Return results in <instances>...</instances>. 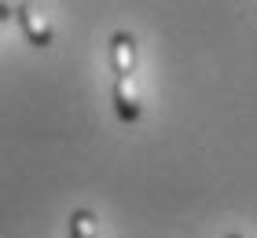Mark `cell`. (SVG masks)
<instances>
[{
  "label": "cell",
  "mask_w": 257,
  "mask_h": 238,
  "mask_svg": "<svg viewBox=\"0 0 257 238\" xmlns=\"http://www.w3.org/2000/svg\"><path fill=\"white\" fill-rule=\"evenodd\" d=\"M110 66H114V114L133 125L144 114L140 85H136V41H133V33L121 30L110 37Z\"/></svg>",
  "instance_id": "6da1fadb"
},
{
  "label": "cell",
  "mask_w": 257,
  "mask_h": 238,
  "mask_svg": "<svg viewBox=\"0 0 257 238\" xmlns=\"http://www.w3.org/2000/svg\"><path fill=\"white\" fill-rule=\"evenodd\" d=\"M70 238H99L96 212H92V209H77L74 220H70Z\"/></svg>",
  "instance_id": "3957f363"
},
{
  "label": "cell",
  "mask_w": 257,
  "mask_h": 238,
  "mask_svg": "<svg viewBox=\"0 0 257 238\" xmlns=\"http://www.w3.org/2000/svg\"><path fill=\"white\" fill-rule=\"evenodd\" d=\"M19 11V26H22V33L30 37V44L33 48H48L52 44V22L41 15V8L37 4H22V8H15Z\"/></svg>",
  "instance_id": "7a4b0ae2"
},
{
  "label": "cell",
  "mask_w": 257,
  "mask_h": 238,
  "mask_svg": "<svg viewBox=\"0 0 257 238\" xmlns=\"http://www.w3.org/2000/svg\"><path fill=\"white\" fill-rule=\"evenodd\" d=\"M228 238H239V234H228Z\"/></svg>",
  "instance_id": "5b68a950"
},
{
  "label": "cell",
  "mask_w": 257,
  "mask_h": 238,
  "mask_svg": "<svg viewBox=\"0 0 257 238\" xmlns=\"http://www.w3.org/2000/svg\"><path fill=\"white\" fill-rule=\"evenodd\" d=\"M8 15H11V8H8V4H0V26L8 22Z\"/></svg>",
  "instance_id": "277c9868"
}]
</instances>
